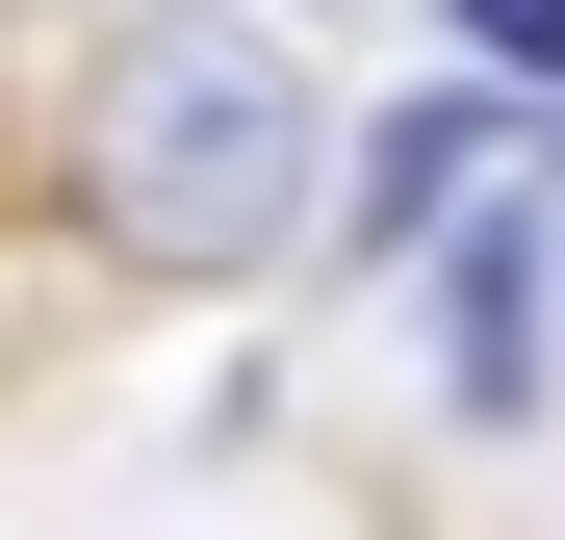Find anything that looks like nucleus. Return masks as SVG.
I'll list each match as a JSON object with an SVG mask.
<instances>
[{"mask_svg": "<svg viewBox=\"0 0 565 540\" xmlns=\"http://www.w3.org/2000/svg\"><path fill=\"white\" fill-rule=\"evenodd\" d=\"M77 232L129 257V284H257L282 232L334 207V104H309V52L257 27V0H129L104 52H77Z\"/></svg>", "mask_w": 565, "mask_h": 540, "instance_id": "f257e3e1", "label": "nucleus"}, {"mask_svg": "<svg viewBox=\"0 0 565 540\" xmlns=\"http://www.w3.org/2000/svg\"><path fill=\"white\" fill-rule=\"evenodd\" d=\"M462 155H489V104H412L386 155H360V232H437V207H462Z\"/></svg>", "mask_w": 565, "mask_h": 540, "instance_id": "7ed1b4c3", "label": "nucleus"}, {"mask_svg": "<svg viewBox=\"0 0 565 540\" xmlns=\"http://www.w3.org/2000/svg\"><path fill=\"white\" fill-rule=\"evenodd\" d=\"M462 335H437V387L462 412H540V360H565V232L514 207V232H462V284H437Z\"/></svg>", "mask_w": 565, "mask_h": 540, "instance_id": "f03ea898", "label": "nucleus"}, {"mask_svg": "<svg viewBox=\"0 0 565 540\" xmlns=\"http://www.w3.org/2000/svg\"><path fill=\"white\" fill-rule=\"evenodd\" d=\"M462 52H514V77H565V0H462Z\"/></svg>", "mask_w": 565, "mask_h": 540, "instance_id": "20e7f679", "label": "nucleus"}]
</instances>
